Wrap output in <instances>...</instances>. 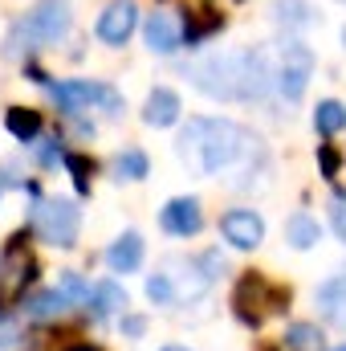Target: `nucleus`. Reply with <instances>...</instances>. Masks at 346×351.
I'll return each mask as SVG.
<instances>
[{
  "instance_id": "1",
  "label": "nucleus",
  "mask_w": 346,
  "mask_h": 351,
  "mask_svg": "<svg viewBox=\"0 0 346 351\" xmlns=\"http://www.w3.org/2000/svg\"><path fill=\"white\" fill-rule=\"evenodd\" d=\"M261 139L228 119H191L179 135V160L196 176H220L232 168H245L253 156H261Z\"/></svg>"
},
{
  "instance_id": "2",
  "label": "nucleus",
  "mask_w": 346,
  "mask_h": 351,
  "mask_svg": "<svg viewBox=\"0 0 346 351\" xmlns=\"http://www.w3.org/2000/svg\"><path fill=\"white\" fill-rule=\"evenodd\" d=\"M187 78L204 94L232 102V98H261L273 74H269V58L261 49H245V53H204L187 70Z\"/></svg>"
},
{
  "instance_id": "3",
  "label": "nucleus",
  "mask_w": 346,
  "mask_h": 351,
  "mask_svg": "<svg viewBox=\"0 0 346 351\" xmlns=\"http://www.w3.org/2000/svg\"><path fill=\"white\" fill-rule=\"evenodd\" d=\"M70 33V4L66 0H37V8L16 21V29L8 33V58H21V49L29 53L33 45H53Z\"/></svg>"
},
{
  "instance_id": "4",
  "label": "nucleus",
  "mask_w": 346,
  "mask_h": 351,
  "mask_svg": "<svg viewBox=\"0 0 346 351\" xmlns=\"http://www.w3.org/2000/svg\"><path fill=\"white\" fill-rule=\"evenodd\" d=\"M285 306H289V290L269 282L265 274H245L237 282V290H232V311H237V319L245 327H261L265 319L281 315Z\"/></svg>"
},
{
  "instance_id": "5",
  "label": "nucleus",
  "mask_w": 346,
  "mask_h": 351,
  "mask_svg": "<svg viewBox=\"0 0 346 351\" xmlns=\"http://www.w3.org/2000/svg\"><path fill=\"white\" fill-rule=\"evenodd\" d=\"M78 225H82V217H78V204L74 200L49 196V200H37V208H33L37 237L49 241V245H57V250H70L78 241Z\"/></svg>"
},
{
  "instance_id": "6",
  "label": "nucleus",
  "mask_w": 346,
  "mask_h": 351,
  "mask_svg": "<svg viewBox=\"0 0 346 351\" xmlns=\"http://www.w3.org/2000/svg\"><path fill=\"white\" fill-rule=\"evenodd\" d=\"M37 278V262H33V254H29V245H25V233H16L8 245H4V254H0V315L12 306V302H21L25 298V286Z\"/></svg>"
},
{
  "instance_id": "7",
  "label": "nucleus",
  "mask_w": 346,
  "mask_h": 351,
  "mask_svg": "<svg viewBox=\"0 0 346 351\" xmlns=\"http://www.w3.org/2000/svg\"><path fill=\"white\" fill-rule=\"evenodd\" d=\"M53 102L66 110V114H78V110H86V106H106L110 114H118L122 110V98L114 94L110 86H102V82H62V86H53Z\"/></svg>"
},
{
  "instance_id": "8",
  "label": "nucleus",
  "mask_w": 346,
  "mask_h": 351,
  "mask_svg": "<svg viewBox=\"0 0 346 351\" xmlns=\"http://www.w3.org/2000/svg\"><path fill=\"white\" fill-rule=\"evenodd\" d=\"M310 74H314V53L302 45V41H289L285 49H281V70H277V90L289 98V102H297L302 94H306V82H310Z\"/></svg>"
},
{
  "instance_id": "9",
  "label": "nucleus",
  "mask_w": 346,
  "mask_h": 351,
  "mask_svg": "<svg viewBox=\"0 0 346 351\" xmlns=\"http://www.w3.org/2000/svg\"><path fill=\"white\" fill-rule=\"evenodd\" d=\"M220 233L237 250H257L261 241H265V221H261L253 208H232V213L220 217Z\"/></svg>"
},
{
  "instance_id": "10",
  "label": "nucleus",
  "mask_w": 346,
  "mask_h": 351,
  "mask_svg": "<svg viewBox=\"0 0 346 351\" xmlns=\"http://www.w3.org/2000/svg\"><path fill=\"white\" fill-rule=\"evenodd\" d=\"M159 225H163L172 237H196L200 225H204L200 200H196V196H175V200H168V208L159 213Z\"/></svg>"
},
{
  "instance_id": "11",
  "label": "nucleus",
  "mask_w": 346,
  "mask_h": 351,
  "mask_svg": "<svg viewBox=\"0 0 346 351\" xmlns=\"http://www.w3.org/2000/svg\"><path fill=\"white\" fill-rule=\"evenodd\" d=\"M135 25H139V8H135L131 0H114V4L98 16V37H102L106 45H122V41L135 33Z\"/></svg>"
},
{
  "instance_id": "12",
  "label": "nucleus",
  "mask_w": 346,
  "mask_h": 351,
  "mask_svg": "<svg viewBox=\"0 0 346 351\" xmlns=\"http://www.w3.org/2000/svg\"><path fill=\"white\" fill-rule=\"evenodd\" d=\"M314 302H318V311H322L326 323H334L338 331H346V274L330 278V282H322Z\"/></svg>"
},
{
  "instance_id": "13",
  "label": "nucleus",
  "mask_w": 346,
  "mask_h": 351,
  "mask_svg": "<svg viewBox=\"0 0 346 351\" xmlns=\"http://www.w3.org/2000/svg\"><path fill=\"white\" fill-rule=\"evenodd\" d=\"M143 37H147V49L151 53H175L179 49V25H175L168 12H151Z\"/></svg>"
},
{
  "instance_id": "14",
  "label": "nucleus",
  "mask_w": 346,
  "mask_h": 351,
  "mask_svg": "<svg viewBox=\"0 0 346 351\" xmlns=\"http://www.w3.org/2000/svg\"><path fill=\"white\" fill-rule=\"evenodd\" d=\"M106 265L114 274H135L143 265V237L139 233H122L110 250H106Z\"/></svg>"
},
{
  "instance_id": "15",
  "label": "nucleus",
  "mask_w": 346,
  "mask_h": 351,
  "mask_svg": "<svg viewBox=\"0 0 346 351\" xmlns=\"http://www.w3.org/2000/svg\"><path fill=\"white\" fill-rule=\"evenodd\" d=\"M175 119H179V94L168 86H155L147 106H143V123L147 127H172Z\"/></svg>"
},
{
  "instance_id": "16",
  "label": "nucleus",
  "mask_w": 346,
  "mask_h": 351,
  "mask_svg": "<svg viewBox=\"0 0 346 351\" xmlns=\"http://www.w3.org/2000/svg\"><path fill=\"white\" fill-rule=\"evenodd\" d=\"M122 306H127V294H122L118 282H98V286L90 290V315H94V319H110V315L122 311Z\"/></svg>"
},
{
  "instance_id": "17",
  "label": "nucleus",
  "mask_w": 346,
  "mask_h": 351,
  "mask_svg": "<svg viewBox=\"0 0 346 351\" xmlns=\"http://www.w3.org/2000/svg\"><path fill=\"white\" fill-rule=\"evenodd\" d=\"M318 237H322V229H318V221L310 213H293L285 221V241L293 250H310V245H318Z\"/></svg>"
},
{
  "instance_id": "18",
  "label": "nucleus",
  "mask_w": 346,
  "mask_h": 351,
  "mask_svg": "<svg viewBox=\"0 0 346 351\" xmlns=\"http://www.w3.org/2000/svg\"><path fill=\"white\" fill-rule=\"evenodd\" d=\"M4 127H8V135H12V139L33 143V139L41 135V114H37V110H29V106H12V110H8V119H4Z\"/></svg>"
},
{
  "instance_id": "19",
  "label": "nucleus",
  "mask_w": 346,
  "mask_h": 351,
  "mask_svg": "<svg viewBox=\"0 0 346 351\" xmlns=\"http://www.w3.org/2000/svg\"><path fill=\"white\" fill-rule=\"evenodd\" d=\"M314 127H318V135H334V131H343L346 127V106L343 102H334V98L318 102V110H314Z\"/></svg>"
},
{
  "instance_id": "20",
  "label": "nucleus",
  "mask_w": 346,
  "mask_h": 351,
  "mask_svg": "<svg viewBox=\"0 0 346 351\" xmlns=\"http://www.w3.org/2000/svg\"><path fill=\"white\" fill-rule=\"evenodd\" d=\"M66 306H70V298H66L62 290H41V294L29 298V315H33V319H53V315H62Z\"/></svg>"
},
{
  "instance_id": "21",
  "label": "nucleus",
  "mask_w": 346,
  "mask_h": 351,
  "mask_svg": "<svg viewBox=\"0 0 346 351\" xmlns=\"http://www.w3.org/2000/svg\"><path fill=\"white\" fill-rule=\"evenodd\" d=\"M273 8H277L281 25H293V29H306V25H314V8H310L306 0H277Z\"/></svg>"
},
{
  "instance_id": "22",
  "label": "nucleus",
  "mask_w": 346,
  "mask_h": 351,
  "mask_svg": "<svg viewBox=\"0 0 346 351\" xmlns=\"http://www.w3.org/2000/svg\"><path fill=\"white\" fill-rule=\"evenodd\" d=\"M285 348H293V351H318V348H322V331H318L314 323H293V327L285 331Z\"/></svg>"
},
{
  "instance_id": "23",
  "label": "nucleus",
  "mask_w": 346,
  "mask_h": 351,
  "mask_svg": "<svg viewBox=\"0 0 346 351\" xmlns=\"http://www.w3.org/2000/svg\"><path fill=\"white\" fill-rule=\"evenodd\" d=\"M114 172H118V180H143V176H147V156H143L139 147H127V152L114 160Z\"/></svg>"
},
{
  "instance_id": "24",
  "label": "nucleus",
  "mask_w": 346,
  "mask_h": 351,
  "mask_svg": "<svg viewBox=\"0 0 346 351\" xmlns=\"http://www.w3.org/2000/svg\"><path fill=\"white\" fill-rule=\"evenodd\" d=\"M147 298L159 302V306L175 302L179 294H175V286H172V274H155V278H147Z\"/></svg>"
},
{
  "instance_id": "25",
  "label": "nucleus",
  "mask_w": 346,
  "mask_h": 351,
  "mask_svg": "<svg viewBox=\"0 0 346 351\" xmlns=\"http://www.w3.org/2000/svg\"><path fill=\"white\" fill-rule=\"evenodd\" d=\"M62 164H66V168L74 172V188H78V192L86 196V192H90V176H94V164H90L86 156H74V152H70V156H66Z\"/></svg>"
},
{
  "instance_id": "26",
  "label": "nucleus",
  "mask_w": 346,
  "mask_h": 351,
  "mask_svg": "<svg viewBox=\"0 0 346 351\" xmlns=\"http://www.w3.org/2000/svg\"><path fill=\"white\" fill-rule=\"evenodd\" d=\"M57 290H62L70 302H90L86 282H82V274H74V269H70V274H62V286H57Z\"/></svg>"
},
{
  "instance_id": "27",
  "label": "nucleus",
  "mask_w": 346,
  "mask_h": 351,
  "mask_svg": "<svg viewBox=\"0 0 346 351\" xmlns=\"http://www.w3.org/2000/svg\"><path fill=\"white\" fill-rule=\"evenodd\" d=\"M330 221H334V233L346 241V192H338V196L330 200Z\"/></svg>"
},
{
  "instance_id": "28",
  "label": "nucleus",
  "mask_w": 346,
  "mask_h": 351,
  "mask_svg": "<svg viewBox=\"0 0 346 351\" xmlns=\"http://www.w3.org/2000/svg\"><path fill=\"white\" fill-rule=\"evenodd\" d=\"M322 172L330 176V180H334V176H338V156H334V152H330V147H322Z\"/></svg>"
},
{
  "instance_id": "29",
  "label": "nucleus",
  "mask_w": 346,
  "mask_h": 351,
  "mask_svg": "<svg viewBox=\"0 0 346 351\" xmlns=\"http://www.w3.org/2000/svg\"><path fill=\"white\" fill-rule=\"evenodd\" d=\"M16 339V323H8V319H0V351L8 348Z\"/></svg>"
},
{
  "instance_id": "30",
  "label": "nucleus",
  "mask_w": 346,
  "mask_h": 351,
  "mask_svg": "<svg viewBox=\"0 0 346 351\" xmlns=\"http://www.w3.org/2000/svg\"><path fill=\"white\" fill-rule=\"evenodd\" d=\"M143 327H147V323H143L139 315H131V319H122V331H127V335H143Z\"/></svg>"
},
{
  "instance_id": "31",
  "label": "nucleus",
  "mask_w": 346,
  "mask_h": 351,
  "mask_svg": "<svg viewBox=\"0 0 346 351\" xmlns=\"http://www.w3.org/2000/svg\"><path fill=\"white\" fill-rule=\"evenodd\" d=\"M163 351H187V348H163Z\"/></svg>"
},
{
  "instance_id": "32",
  "label": "nucleus",
  "mask_w": 346,
  "mask_h": 351,
  "mask_svg": "<svg viewBox=\"0 0 346 351\" xmlns=\"http://www.w3.org/2000/svg\"><path fill=\"white\" fill-rule=\"evenodd\" d=\"M334 351H346V343H343V348H334Z\"/></svg>"
},
{
  "instance_id": "33",
  "label": "nucleus",
  "mask_w": 346,
  "mask_h": 351,
  "mask_svg": "<svg viewBox=\"0 0 346 351\" xmlns=\"http://www.w3.org/2000/svg\"><path fill=\"white\" fill-rule=\"evenodd\" d=\"M74 351H86V348H74Z\"/></svg>"
},
{
  "instance_id": "34",
  "label": "nucleus",
  "mask_w": 346,
  "mask_h": 351,
  "mask_svg": "<svg viewBox=\"0 0 346 351\" xmlns=\"http://www.w3.org/2000/svg\"><path fill=\"white\" fill-rule=\"evenodd\" d=\"M343 41H346V33H343Z\"/></svg>"
},
{
  "instance_id": "35",
  "label": "nucleus",
  "mask_w": 346,
  "mask_h": 351,
  "mask_svg": "<svg viewBox=\"0 0 346 351\" xmlns=\"http://www.w3.org/2000/svg\"><path fill=\"white\" fill-rule=\"evenodd\" d=\"M343 4H346V0H343Z\"/></svg>"
}]
</instances>
